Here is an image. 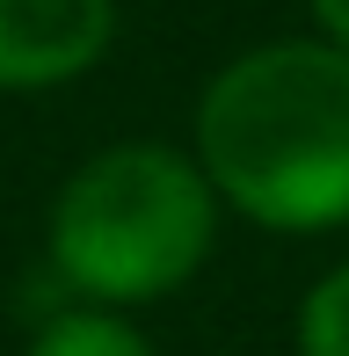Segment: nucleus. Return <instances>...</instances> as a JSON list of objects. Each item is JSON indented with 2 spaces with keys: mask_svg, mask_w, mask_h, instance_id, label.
<instances>
[{
  "mask_svg": "<svg viewBox=\"0 0 349 356\" xmlns=\"http://www.w3.org/2000/svg\"><path fill=\"white\" fill-rule=\"evenodd\" d=\"M197 168L211 197L269 233H327L349 218V51L262 44L197 102Z\"/></svg>",
  "mask_w": 349,
  "mask_h": 356,
  "instance_id": "1",
  "label": "nucleus"
},
{
  "mask_svg": "<svg viewBox=\"0 0 349 356\" xmlns=\"http://www.w3.org/2000/svg\"><path fill=\"white\" fill-rule=\"evenodd\" d=\"M218 197L174 145H109L51 204V262L102 305H146L204 269Z\"/></svg>",
  "mask_w": 349,
  "mask_h": 356,
  "instance_id": "2",
  "label": "nucleus"
},
{
  "mask_svg": "<svg viewBox=\"0 0 349 356\" xmlns=\"http://www.w3.org/2000/svg\"><path fill=\"white\" fill-rule=\"evenodd\" d=\"M117 37V0H0V88H58Z\"/></svg>",
  "mask_w": 349,
  "mask_h": 356,
  "instance_id": "3",
  "label": "nucleus"
},
{
  "mask_svg": "<svg viewBox=\"0 0 349 356\" xmlns=\"http://www.w3.org/2000/svg\"><path fill=\"white\" fill-rule=\"evenodd\" d=\"M29 356H153V342L124 313H58L29 342Z\"/></svg>",
  "mask_w": 349,
  "mask_h": 356,
  "instance_id": "4",
  "label": "nucleus"
},
{
  "mask_svg": "<svg viewBox=\"0 0 349 356\" xmlns=\"http://www.w3.org/2000/svg\"><path fill=\"white\" fill-rule=\"evenodd\" d=\"M298 356H349V262L327 269L298 305Z\"/></svg>",
  "mask_w": 349,
  "mask_h": 356,
  "instance_id": "5",
  "label": "nucleus"
},
{
  "mask_svg": "<svg viewBox=\"0 0 349 356\" xmlns=\"http://www.w3.org/2000/svg\"><path fill=\"white\" fill-rule=\"evenodd\" d=\"M313 15H320V29L335 37V51H349V0H313Z\"/></svg>",
  "mask_w": 349,
  "mask_h": 356,
  "instance_id": "6",
  "label": "nucleus"
}]
</instances>
